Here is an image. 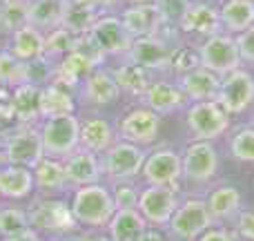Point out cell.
<instances>
[{
    "instance_id": "1",
    "label": "cell",
    "mask_w": 254,
    "mask_h": 241,
    "mask_svg": "<svg viewBox=\"0 0 254 241\" xmlns=\"http://www.w3.org/2000/svg\"><path fill=\"white\" fill-rule=\"evenodd\" d=\"M69 208L78 226L101 230V228H107L110 219L114 217L116 201L112 197V188L101 181V183L74 190Z\"/></svg>"
},
{
    "instance_id": "2",
    "label": "cell",
    "mask_w": 254,
    "mask_h": 241,
    "mask_svg": "<svg viewBox=\"0 0 254 241\" xmlns=\"http://www.w3.org/2000/svg\"><path fill=\"white\" fill-rule=\"evenodd\" d=\"M27 217H29V226L34 233H49L54 237H63L69 235L78 228L74 215H71L69 203L63 199L43 197L36 199L29 208H27Z\"/></svg>"
},
{
    "instance_id": "3",
    "label": "cell",
    "mask_w": 254,
    "mask_h": 241,
    "mask_svg": "<svg viewBox=\"0 0 254 241\" xmlns=\"http://www.w3.org/2000/svg\"><path fill=\"white\" fill-rule=\"evenodd\" d=\"M85 38L103 56V61L105 58L121 61V58L127 56L131 45L129 31L125 29L121 16H116V13H101L96 18V22L92 25V29L85 34Z\"/></svg>"
},
{
    "instance_id": "4",
    "label": "cell",
    "mask_w": 254,
    "mask_h": 241,
    "mask_svg": "<svg viewBox=\"0 0 254 241\" xmlns=\"http://www.w3.org/2000/svg\"><path fill=\"white\" fill-rule=\"evenodd\" d=\"M78 132H80V121L76 114L43 119L38 127V134L45 157L58 159V161L69 157L74 150H78Z\"/></svg>"
},
{
    "instance_id": "5",
    "label": "cell",
    "mask_w": 254,
    "mask_h": 241,
    "mask_svg": "<svg viewBox=\"0 0 254 241\" xmlns=\"http://www.w3.org/2000/svg\"><path fill=\"white\" fill-rule=\"evenodd\" d=\"M145 148H138L127 141H116L107 152L101 154V165H103V179L112 183H123V181H134L140 176L145 163Z\"/></svg>"
},
{
    "instance_id": "6",
    "label": "cell",
    "mask_w": 254,
    "mask_h": 241,
    "mask_svg": "<svg viewBox=\"0 0 254 241\" xmlns=\"http://www.w3.org/2000/svg\"><path fill=\"white\" fill-rule=\"evenodd\" d=\"M196 54H198V65L210 70L216 76H225L241 67L237 40H234L232 34H225V31L203 38L196 45Z\"/></svg>"
},
{
    "instance_id": "7",
    "label": "cell",
    "mask_w": 254,
    "mask_h": 241,
    "mask_svg": "<svg viewBox=\"0 0 254 241\" xmlns=\"http://www.w3.org/2000/svg\"><path fill=\"white\" fill-rule=\"evenodd\" d=\"M176 45L170 40V36L158 34V36H140V38H131L129 52H127V61L134 65L145 67L152 72L154 76L161 72H172V56H174Z\"/></svg>"
},
{
    "instance_id": "8",
    "label": "cell",
    "mask_w": 254,
    "mask_h": 241,
    "mask_svg": "<svg viewBox=\"0 0 254 241\" xmlns=\"http://www.w3.org/2000/svg\"><path fill=\"white\" fill-rule=\"evenodd\" d=\"M185 125L194 141H212L223 136L230 127V114L216 101L192 103L185 112Z\"/></svg>"
},
{
    "instance_id": "9",
    "label": "cell",
    "mask_w": 254,
    "mask_h": 241,
    "mask_svg": "<svg viewBox=\"0 0 254 241\" xmlns=\"http://www.w3.org/2000/svg\"><path fill=\"white\" fill-rule=\"evenodd\" d=\"M219 152L212 141H192L181 152V172L190 183H212L219 174Z\"/></svg>"
},
{
    "instance_id": "10",
    "label": "cell",
    "mask_w": 254,
    "mask_h": 241,
    "mask_svg": "<svg viewBox=\"0 0 254 241\" xmlns=\"http://www.w3.org/2000/svg\"><path fill=\"white\" fill-rule=\"evenodd\" d=\"M212 224L214 221H212L210 210L205 206V199L192 197L179 203L176 212L167 224V233H170V237L179 241H196Z\"/></svg>"
},
{
    "instance_id": "11",
    "label": "cell",
    "mask_w": 254,
    "mask_h": 241,
    "mask_svg": "<svg viewBox=\"0 0 254 241\" xmlns=\"http://www.w3.org/2000/svg\"><path fill=\"white\" fill-rule=\"evenodd\" d=\"M145 185H161V188H179L183 172H181V152L170 145H161L147 152L140 170Z\"/></svg>"
},
{
    "instance_id": "12",
    "label": "cell",
    "mask_w": 254,
    "mask_h": 241,
    "mask_svg": "<svg viewBox=\"0 0 254 241\" xmlns=\"http://www.w3.org/2000/svg\"><path fill=\"white\" fill-rule=\"evenodd\" d=\"M181 199L179 188H161V185H143L138 192L136 210L143 215L147 224L163 228L170 224L172 215L176 212Z\"/></svg>"
},
{
    "instance_id": "13",
    "label": "cell",
    "mask_w": 254,
    "mask_h": 241,
    "mask_svg": "<svg viewBox=\"0 0 254 241\" xmlns=\"http://www.w3.org/2000/svg\"><path fill=\"white\" fill-rule=\"evenodd\" d=\"M214 101L219 103L230 116L243 114L254 103V76L248 70H243V67L221 76L219 92H216Z\"/></svg>"
},
{
    "instance_id": "14",
    "label": "cell",
    "mask_w": 254,
    "mask_h": 241,
    "mask_svg": "<svg viewBox=\"0 0 254 241\" xmlns=\"http://www.w3.org/2000/svg\"><path fill=\"white\" fill-rule=\"evenodd\" d=\"M116 132H119L121 141L134 143V145H138V148H147V145H152L154 141L158 139L161 116L145 105H136L121 116Z\"/></svg>"
},
{
    "instance_id": "15",
    "label": "cell",
    "mask_w": 254,
    "mask_h": 241,
    "mask_svg": "<svg viewBox=\"0 0 254 241\" xmlns=\"http://www.w3.org/2000/svg\"><path fill=\"white\" fill-rule=\"evenodd\" d=\"M0 150L4 154V161L11 163V165H20V167H34L45 157L38 127H34V125H29V127L25 125L18 132L9 134L2 141Z\"/></svg>"
},
{
    "instance_id": "16",
    "label": "cell",
    "mask_w": 254,
    "mask_h": 241,
    "mask_svg": "<svg viewBox=\"0 0 254 241\" xmlns=\"http://www.w3.org/2000/svg\"><path fill=\"white\" fill-rule=\"evenodd\" d=\"M63 172L69 190H78L85 185H94L103 181L101 154H94L89 150H74L69 157L63 159Z\"/></svg>"
},
{
    "instance_id": "17",
    "label": "cell",
    "mask_w": 254,
    "mask_h": 241,
    "mask_svg": "<svg viewBox=\"0 0 254 241\" xmlns=\"http://www.w3.org/2000/svg\"><path fill=\"white\" fill-rule=\"evenodd\" d=\"M76 92H78V98L85 105L92 107H107L123 96L114 74L105 67H96V70L89 72Z\"/></svg>"
},
{
    "instance_id": "18",
    "label": "cell",
    "mask_w": 254,
    "mask_h": 241,
    "mask_svg": "<svg viewBox=\"0 0 254 241\" xmlns=\"http://www.w3.org/2000/svg\"><path fill=\"white\" fill-rule=\"evenodd\" d=\"M121 20L131 38L158 36L165 29V20L156 2H129L121 9Z\"/></svg>"
},
{
    "instance_id": "19",
    "label": "cell",
    "mask_w": 254,
    "mask_h": 241,
    "mask_svg": "<svg viewBox=\"0 0 254 241\" xmlns=\"http://www.w3.org/2000/svg\"><path fill=\"white\" fill-rule=\"evenodd\" d=\"M179 29L185 36H196V38H207V36L219 34L221 29V18H219V7L205 0H190L188 9H185L183 18L179 22Z\"/></svg>"
},
{
    "instance_id": "20",
    "label": "cell",
    "mask_w": 254,
    "mask_h": 241,
    "mask_svg": "<svg viewBox=\"0 0 254 241\" xmlns=\"http://www.w3.org/2000/svg\"><path fill=\"white\" fill-rule=\"evenodd\" d=\"M140 105L149 107L158 116H167V114H174V112L183 110L188 105V98H185V94L176 85V80L154 79L149 83V87L145 89V94L140 96Z\"/></svg>"
},
{
    "instance_id": "21",
    "label": "cell",
    "mask_w": 254,
    "mask_h": 241,
    "mask_svg": "<svg viewBox=\"0 0 254 241\" xmlns=\"http://www.w3.org/2000/svg\"><path fill=\"white\" fill-rule=\"evenodd\" d=\"M80 121L78 132V148L89 150L94 154H103L119 141V132L107 119L101 116H85Z\"/></svg>"
},
{
    "instance_id": "22",
    "label": "cell",
    "mask_w": 254,
    "mask_h": 241,
    "mask_svg": "<svg viewBox=\"0 0 254 241\" xmlns=\"http://www.w3.org/2000/svg\"><path fill=\"white\" fill-rule=\"evenodd\" d=\"M219 83L221 76L212 74L205 67H194V70L185 72L176 79V85L181 87V92L185 94L190 103H198V101H214L216 92H219Z\"/></svg>"
},
{
    "instance_id": "23",
    "label": "cell",
    "mask_w": 254,
    "mask_h": 241,
    "mask_svg": "<svg viewBox=\"0 0 254 241\" xmlns=\"http://www.w3.org/2000/svg\"><path fill=\"white\" fill-rule=\"evenodd\" d=\"M34 174L31 167H20L4 163L0 167V199L7 201H20L34 194Z\"/></svg>"
},
{
    "instance_id": "24",
    "label": "cell",
    "mask_w": 254,
    "mask_h": 241,
    "mask_svg": "<svg viewBox=\"0 0 254 241\" xmlns=\"http://www.w3.org/2000/svg\"><path fill=\"white\" fill-rule=\"evenodd\" d=\"M40 121L43 119H54V116H65L76 112V96L74 89L58 85L49 80L47 85L40 87Z\"/></svg>"
},
{
    "instance_id": "25",
    "label": "cell",
    "mask_w": 254,
    "mask_h": 241,
    "mask_svg": "<svg viewBox=\"0 0 254 241\" xmlns=\"http://www.w3.org/2000/svg\"><path fill=\"white\" fill-rule=\"evenodd\" d=\"M241 203H243V197L239 192V188H234L230 183L214 185L205 199V206L210 210V217L214 224L234 219L241 212Z\"/></svg>"
},
{
    "instance_id": "26",
    "label": "cell",
    "mask_w": 254,
    "mask_h": 241,
    "mask_svg": "<svg viewBox=\"0 0 254 241\" xmlns=\"http://www.w3.org/2000/svg\"><path fill=\"white\" fill-rule=\"evenodd\" d=\"M45 49V34L31 25H22L13 34H9L7 52H11L18 61L22 63H34L43 58Z\"/></svg>"
},
{
    "instance_id": "27",
    "label": "cell",
    "mask_w": 254,
    "mask_h": 241,
    "mask_svg": "<svg viewBox=\"0 0 254 241\" xmlns=\"http://www.w3.org/2000/svg\"><path fill=\"white\" fill-rule=\"evenodd\" d=\"M69 0H29L27 7V25L40 29L43 34L63 25Z\"/></svg>"
},
{
    "instance_id": "28",
    "label": "cell",
    "mask_w": 254,
    "mask_h": 241,
    "mask_svg": "<svg viewBox=\"0 0 254 241\" xmlns=\"http://www.w3.org/2000/svg\"><path fill=\"white\" fill-rule=\"evenodd\" d=\"M110 72L114 74L116 83H119L121 94H127V96L138 98V101L145 94V89L149 87V83L156 79L152 72H147L140 65H134V63H129L127 58H121L119 65L112 67Z\"/></svg>"
},
{
    "instance_id": "29",
    "label": "cell",
    "mask_w": 254,
    "mask_h": 241,
    "mask_svg": "<svg viewBox=\"0 0 254 241\" xmlns=\"http://www.w3.org/2000/svg\"><path fill=\"white\" fill-rule=\"evenodd\" d=\"M31 174H34V188L43 197H54V194H61L63 190H69L65 181V172H63V161H58V159L43 157L31 167Z\"/></svg>"
},
{
    "instance_id": "30",
    "label": "cell",
    "mask_w": 254,
    "mask_h": 241,
    "mask_svg": "<svg viewBox=\"0 0 254 241\" xmlns=\"http://www.w3.org/2000/svg\"><path fill=\"white\" fill-rule=\"evenodd\" d=\"M145 228H147V221L136 208H116L105 230L110 241H138Z\"/></svg>"
},
{
    "instance_id": "31",
    "label": "cell",
    "mask_w": 254,
    "mask_h": 241,
    "mask_svg": "<svg viewBox=\"0 0 254 241\" xmlns=\"http://www.w3.org/2000/svg\"><path fill=\"white\" fill-rule=\"evenodd\" d=\"M219 18L225 34H241L254 25V0H225L219 7Z\"/></svg>"
},
{
    "instance_id": "32",
    "label": "cell",
    "mask_w": 254,
    "mask_h": 241,
    "mask_svg": "<svg viewBox=\"0 0 254 241\" xmlns=\"http://www.w3.org/2000/svg\"><path fill=\"white\" fill-rule=\"evenodd\" d=\"M40 87L43 85L36 83H27L20 87L11 89V96H9V105H11L13 114L20 121H38L40 119Z\"/></svg>"
},
{
    "instance_id": "33",
    "label": "cell",
    "mask_w": 254,
    "mask_h": 241,
    "mask_svg": "<svg viewBox=\"0 0 254 241\" xmlns=\"http://www.w3.org/2000/svg\"><path fill=\"white\" fill-rule=\"evenodd\" d=\"M80 36L71 34L65 27H56V29L45 34V49H43V61H61L67 54H71L78 47Z\"/></svg>"
},
{
    "instance_id": "34",
    "label": "cell",
    "mask_w": 254,
    "mask_h": 241,
    "mask_svg": "<svg viewBox=\"0 0 254 241\" xmlns=\"http://www.w3.org/2000/svg\"><path fill=\"white\" fill-rule=\"evenodd\" d=\"M31 83L29 63H22L7 49H0V87L16 89L20 85Z\"/></svg>"
},
{
    "instance_id": "35",
    "label": "cell",
    "mask_w": 254,
    "mask_h": 241,
    "mask_svg": "<svg viewBox=\"0 0 254 241\" xmlns=\"http://www.w3.org/2000/svg\"><path fill=\"white\" fill-rule=\"evenodd\" d=\"M101 13L103 11H98V9H94V7H87V4H80V2L69 0L61 27L69 29L71 34H76V36H85L89 29H92V25L96 22V18L101 16Z\"/></svg>"
},
{
    "instance_id": "36",
    "label": "cell",
    "mask_w": 254,
    "mask_h": 241,
    "mask_svg": "<svg viewBox=\"0 0 254 241\" xmlns=\"http://www.w3.org/2000/svg\"><path fill=\"white\" fill-rule=\"evenodd\" d=\"M29 0H0V34H13L27 25Z\"/></svg>"
},
{
    "instance_id": "37",
    "label": "cell",
    "mask_w": 254,
    "mask_h": 241,
    "mask_svg": "<svg viewBox=\"0 0 254 241\" xmlns=\"http://www.w3.org/2000/svg\"><path fill=\"white\" fill-rule=\"evenodd\" d=\"M27 230H31L27 210L18 206H0V239L18 237Z\"/></svg>"
},
{
    "instance_id": "38",
    "label": "cell",
    "mask_w": 254,
    "mask_h": 241,
    "mask_svg": "<svg viewBox=\"0 0 254 241\" xmlns=\"http://www.w3.org/2000/svg\"><path fill=\"white\" fill-rule=\"evenodd\" d=\"M230 154L241 163H254V127H241L230 136Z\"/></svg>"
},
{
    "instance_id": "39",
    "label": "cell",
    "mask_w": 254,
    "mask_h": 241,
    "mask_svg": "<svg viewBox=\"0 0 254 241\" xmlns=\"http://www.w3.org/2000/svg\"><path fill=\"white\" fill-rule=\"evenodd\" d=\"M112 197L116 201V208H136L140 188H136L134 181H123V183H112Z\"/></svg>"
},
{
    "instance_id": "40",
    "label": "cell",
    "mask_w": 254,
    "mask_h": 241,
    "mask_svg": "<svg viewBox=\"0 0 254 241\" xmlns=\"http://www.w3.org/2000/svg\"><path fill=\"white\" fill-rule=\"evenodd\" d=\"M156 4L163 13L165 27H176L179 29V22L183 18L185 9H188L190 0H156Z\"/></svg>"
},
{
    "instance_id": "41",
    "label": "cell",
    "mask_w": 254,
    "mask_h": 241,
    "mask_svg": "<svg viewBox=\"0 0 254 241\" xmlns=\"http://www.w3.org/2000/svg\"><path fill=\"white\" fill-rule=\"evenodd\" d=\"M239 47V56H241V63H254V25L248 27L246 31L234 36Z\"/></svg>"
},
{
    "instance_id": "42",
    "label": "cell",
    "mask_w": 254,
    "mask_h": 241,
    "mask_svg": "<svg viewBox=\"0 0 254 241\" xmlns=\"http://www.w3.org/2000/svg\"><path fill=\"white\" fill-rule=\"evenodd\" d=\"M232 221H234V230H237L243 239L254 241V212H248V210L239 212Z\"/></svg>"
},
{
    "instance_id": "43",
    "label": "cell",
    "mask_w": 254,
    "mask_h": 241,
    "mask_svg": "<svg viewBox=\"0 0 254 241\" xmlns=\"http://www.w3.org/2000/svg\"><path fill=\"white\" fill-rule=\"evenodd\" d=\"M74 2L87 4V7H94V9H98V11H103V13H112L121 4V0H74Z\"/></svg>"
},
{
    "instance_id": "44",
    "label": "cell",
    "mask_w": 254,
    "mask_h": 241,
    "mask_svg": "<svg viewBox=\"0 0 254 241\" xmlns=\"http://www.w3.org/2000/svg\"><path fill=\"white\" fill-rule=\"evenodd\" d=\"M196 241H234L232 239V235L228 233V230H223V228H207L205 233L201 235Z\"/></svg>"
},
{
    "instance_id": "45",
    "label": "cell",
    "mask_w": 254,
    "mask_h": 241,
    "mask_svg": "<svg viewBox=\"0 0 254 241\" xmlns=\"http://www.w3.org/2000/svg\"><path fill=\"white\" fill-rule=\"evenodd\" d=\"M138 241H167V239H165V235H163L161 230H156V228H152V230L145 228L143 235L138 237Z\"/></svg>"
},
{
    "instance_id": "46",
    "label": "cell",
    "mask_w": 254,
    "mask_h": 241,
    "mask_svg": "<svg viewBox=\"0 0 254 241\" xmlns=\"http://www.w3.org/2000/svg\"><path fill=\"white\" fill-rule=\"evenodd\" d=\"M0 241H43L38 233H34V230H27V233L18 235V237H9V239H0Z\"/></svg>"
},
{
    "instance_id": "47",
    "label": "cell",
    "mask_w": 254,
    "mask_h": 241,
    "mask_svg": "<svg viewBox=\"0 0 254 241\" xmlns=\"http://www.w3.org/2000/svg\"><path fill=\"white\" fill-rule=\"evenodd\" d=\"M54 241H89V237H85V235L69 233V235H63V237H54Z\"/></svg>"
},
{
    "instance_id": "48",
    "label": "cell",
    "mask_w": 254,
    "mask_h": 241,
    "mask_svg": "<svg viewBox=\"0 0 254 241\" xmlns=\"http://www.w3.org/2000/svg\"><path fill=\"white\" fill-rule=\"evenodd\" d=\"M4 163H7V161H4V154H2V150H0V167H2Z\"/></svg>"
},
{
    "instance_id": "49",
    "label": "cell",
    "mask_w": 254,
    "mask_h": 241,
    "mask_svg": "<svg viewBox=\"0 0 254 241\" xmlns=\"http://www.w3.org/2000/svg\"><path fill=\"white\" fill-rule=\"evenodd\" d=\"M129 2H156V0H129Z\"/></svg>"
}]
</instances>
